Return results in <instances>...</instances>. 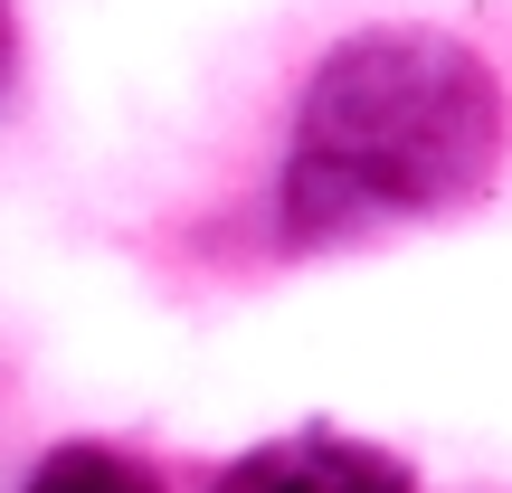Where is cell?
Wrapping results in <instances>:
<instances>
[{"instance_id":"1","label":"cell","mask_w":512,"mask_h":493,"mask_svg":"<svg viewBox=\"0 0 512 493\" xmlns=\"http://www.w3.org/2000/svg\"><path fill=\"white\" fill-rule=\"evenodd\" d=\"M503 162V95L456 38L389 29L342 48L304 95L285 209L294 238L399 228L475 200Z\"/></svg>"},{"instance_id":"2","label":"cell","mask_w":512,"mask_h":493,"mask_svg":"<svg viewBox=\"0 0 512 493\" xmlns=\"http://www.w3.org/2000/svg\"><path fill=\"white\" fill-rule=\"evenodd\" d=\"M219 493H408V475L380 446H351V437H285V446L238 456Z\"/></svg>"},{"instance_id":"3","label":"cell","mask_w":512,"mask_h":493,"mask_svg":"<svg viewBox=\"0 0 512 493\" xmlns=\"http://www.w3.org/2000/svg\"><path fill=\"white\" fill-rule=\"evenodd\" d=\"M29 493H152V475L124 465V456H105V446H67V456H48L29 475Z\"/></svg>"},{"instance_id":"4","label":"cell","mask_w":512,"mask_h":493,"mask_svg":"<svg viewBox=\"0 0 512 493\" xmlns=\"http://www.w3.org/2000/svg\"><path fill=\"white\" fill-rule=\"evenodd\" d=\"M0 57H10V29H0Z\"/></svg>"}]
</instances>
